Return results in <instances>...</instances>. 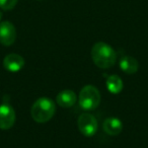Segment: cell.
<instances>
[{"instance_id":"cell-2","label":"cell","mask_w":148,"mask_h":148,"mask_svg":"<svg viewBox=\"0 0 148 148\" xmlns=\"http://www.w3.org/2000/svg\"><path fill=\"white\" fill-rule=\"evenodd\" d=\"M56 113V105L49 97H40L34 103L31 109V116L37 123H47Z\"/></svg>"},{"instance_id":"cell-7","label":"cell","mask_w":148,"mask_h":148,"mask_svg":"<svg viewBox=\"0 0 148 148\" xmlns=\"http://www.w3.org/2000/svg\"><path fill=\"white\" fill-rule=\"evenodd\" d=\"M25 62L23 56L18 55V54H8L5 56L4 60H3V66L4 68L9 72H18L25 66Z\"/></svg>"},{"instance_id":"cell-1","label":"cell","mask_w":148,"mask_h":148,"mask_svg":"<svg viewBox=\"0 0 148 148\" xmlns=\"http://www.w3.org/2000/svg\"><path fill=\"white\" fill-rule=\"evenodd\" d=\"M91 58L95 65L101 69H108L115 65L117 54L115 50L105 42H97L91 49Z\"/></svg>"},{"instance_id":"cell-4","label":"cell","mask_w":148,"mask_h":148,"mask_svg":"<svg viewBox=\"0 0 148 148\" xmlns=\"http://www.w3.org/2000/svg\"><path fill=\"white\" fill-rule=\"evenodd\" d=\"M77 126L82 135L86 137H92L97 134L99 129L97 120L93 115L89 113L81 114L77 120Z\"/></svg>"},{"instance_id":"cell-10","label":"cell","mask_w":148,"mask_h":148,"mask_svg":"<svg viewBox=\"0 0 148 148\" xmlns=\"http://www.w3.org/2000/svg\"><path fill=\"white\" fill-rule=\"evenodd\" d=\"M120 68L123 72L127 74H134L139 69V63L134 57L124 56L120 60Z\"/></svg>"},{"instance_id":"cell-12","label":"cell","mask_w":148,"mask_h":148,"mask_svg":"<svg viewBox=\"0 0 148 148\" xmlns=\"http://www.w3.org/2000/svg\"><path fill=\"white\" fill-rule=\"evenodd\" d=\"M18 0H0V8L3 10H11L17 4Z\"/></svg>"},{"instance_id":"cell-5","label":"cell","mask_w":148,"mask_h":148,"mask_svg":"<svg viewBox=\"0 0 148 148\" xmlns=\"http://www.w3.org/2000/svg\"><path fill=\"white\" fill-rule=\"evenodd\" d=\"M15 120V111L9 103H3L0 106V129H10L14 125Z\"/></svg>"},{"instance_id":"cell-9","label":"cell","mask_w":148,"mask_h":148,"mask_svg":"<svg viewBox=\"0 0 148 148\" xmlns=\"http://www.w3.org/2000/svg\"><path fill=\"white\" fill-rule=\"evenodd\" d=\"M103 129L106 134L110 136H117L123 130V123L120 119L115 117L108 118L103 121Z\"/></svg>"},{"instance_id":"cell-13","label":"cell","mask_w":148,"mask_h":148,"mask_svg":"<svg viewBox=\"0 0 148 148\" xmlns=\"http://www.w3.org/2000/svg\"><path fill=\"white\" fill-rule=\"evenodd\" d=\"M1 18H2V12L0 11V21H1Z\"/></svg>"},{"instance_id":"cell-11","label":"cell","mask_w":148,"mask_h":148,"mask_svg":"<svg viewBox=\"0 0 148 148\" xmlns=\"http://www.w3.org/2000/svg\"><path fill=\"white\" fill-rule=\"evenodd\" d=\"M106 85H107L108 90L113 95L120 93L124 87L123 80L118 75H111V76L108 77L107 81H106Z\"/></svg>"},{"instance_id":"cell-8","label":"cell","mask_w":148,"mask_h":148,"mask_svg":"<svg viewBox=\"0 0 148 148\" xmlns=\"http://www.w3.org/2000/svg\"><path fill=\"white\" fill-rule=\"evenodd\" d=\"M77 101V97L73 90L70 89H65V90L60 91L56 97V101L61 108L67 109V108H71L75 105Z\"/></svg>"},{"instance_id":"cell-6","label":"cell","mask_w":148,"mask_h":148,"mask_svg":"<svg viewBox=\"0 0 148 148\" xmlns=\"http://www.w3.org/2000/svg\"><path fill=\"white\" fill-rule=\"evenodd\" d=\"M16 40V29L10 21L0 23V43L9 47Z\"/></svg>"},{"instance_id":"cell-3","label":"cell","mask_w":148,"mask_h":148,"mask_svg":"<svg viewBox=\"0 0 148 148\" xmlns=\"http://www.w3.org/2000/svg\"><path fill=\"white\" fill-rule=\"evenodd\" d=\"M78 101L84 111H93L101 103V92L93 85H85L80 90Z\"/></svg>"}]
</instances>
